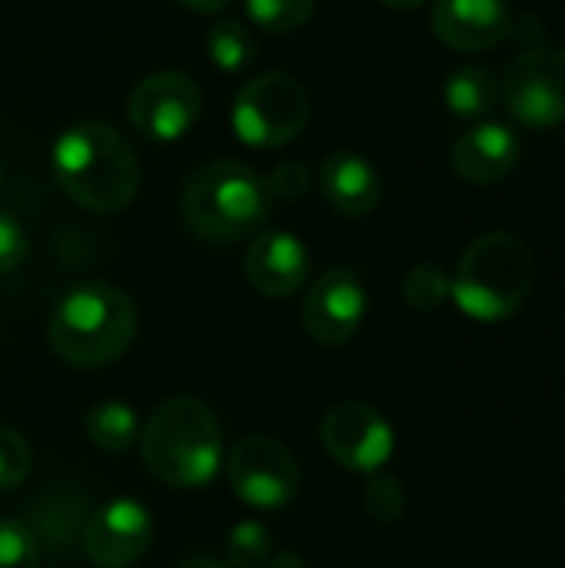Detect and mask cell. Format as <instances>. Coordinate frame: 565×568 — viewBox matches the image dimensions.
<instances>
[{"label":"cell","instance_id":"24","mask_svg":"<svg viewBox=\"0 0 565 568\" xmlns=\"http://www.w3.org/2000/svg\"><path fill=\"white\" fill-rule=\"evenodd\" d=\"M30 466H33L30 443L17 429L0 426V493L23 486V479L30 476Z\"/></svg>","mask_w":565,"mask_h":568},{"label":"cell","instance_id":"3","mask_svg":"<svg viewBox=\"0 0 565 568\" xmlns=\"http://www.w3.org/2000/svg\"><path fill=\"white\" fill-rule=\"evenodd\" d=\"M50 349L77 369L117 363L137 339L133 300L103 280H87L67 290L47 323Z\"/></svg>","mask_w":565,"mask_h":568},{"label":"cell","instance_id":"12","mask_svg":"<svg viewBox=\"0 0 565 568\" xmlns=\"http://www.w3.org/2000/svg\"><path fill=\"white\" fill-rule=\"evenodd\" d=\"M153 542V516L137 499L103 503L83 526V556L97 568H130Z\"/></svg>","mask_w":565,"mask_h":568},{"label":"cell","instance_id":"11","mask_svg":"<svg viewBox=\"0 0 565 568\" xmlns=\"http://www.w3.org/2000/svg\"><path fill=\"white\" fill-rule=\"evenodd\" d=\"M366 320V286L350 266L320 273L303 300V326L320 346L350 343Z\"/></svg>","mask_w":565,"mask_h":568},{"label":"cell","instance_id":"15","mask_svg":"<svg viewBox=\"0 0 565 568\" xmlns=\"http://www.w3.org/2000/svg\"><path fill=\"white\" fill-rule=\"evenodd\" d=\"M519 136L509 123H480L456 136L450 163L456 176L470 186H490L509 176L519 160Z\"/></svg>","mask_w":565,"mask_h":568},{"label":"cell","instance_id":"5","mask_svg":"<svg viewBox=\"0 0 565 568\" xmlns=\"http://www.w3.org/2000/svg\"><path fill=\"white\" fill-rule=\"evenodd\" d=\"M536 263L529 246L513 233H483L460 256L450 300L480 323L516 316L533 290Z\"/></svg>","mask_w":565,"mask_h":568},{"label":"cell","instance_id":"21","mask_svg":"<svg viewBox=\"0 0 565 568\" xmlns=\"http://www.w3.org/2000/svg\"><path fill=\"white\" fill-rule=\"evenodd\" d=\"M246 20L266 33H293L303 30L316 10V0H243Z\"/></svg>","mask_w":565,"mask_h":568},{"label":"cell","instance_id":"8","mask_svg":"<svg viewBox=\"0 0 565 568\" xmlns=\"http://www.w3.org/2000/svg\"><path fill=\"white\" fill-rule=\"evenodd\" d=\"M500 83L503 103L523 126L549 130L565 123V50L533 47L519 53Z\"/></svg>","mask_w":565,"mask_h":568},{"label":"cell","instance_id":"19","mask_svg":"<svg viewBox=\"0 0 565 568\" xmlns=\"http://www.w3.org/2000/svg\"><path fill=\"white\" fill-rule=\"evenodd\" d=\"M206 57L223 73H240L256 60V40L246 23L223 17L206 30Z\"/></svg>","mask_w":565,"mask_h":568},{"label":"cell","instance_id":"13","mask_svg":"<svg viewBox=\"0 0 565 568\" xmlns=\"http://www.w3.org/2000/svg\"><path fill=\"white\" fill-rule=\"evenodd\" d=\"M250 286L270 300H286L310 280V253L300 236L286 230H260L243 256Z\"/></svg>","mask_w":565,"mask_h":568},{"label":"cell","instance_id":"31","mask_svg":"<svg viewBox=\"0 0 565 568\" xmlns=\"http://www.w3.org/2000/svg\"><path fill=\"white\" fill-rule=\"evenodd\" d=\"M380 3H386V7H393V10H416V7H423L426 0H380Z\"/></svg>","mask_w":565,"mask_h":568},{"label":"cell","instance_id":"25","mask_svg":"<svg viewBox=\"0 0 565 568\" xmlns=\"http://www.w3.org/2000/svg\"><path fill=\"white\" fill-rule=\"evenodd\" d=\"M363 506L376 523H396L406 513V489L400 479L373 473V479L363 489Z\"/></svg>","mask_w":565,"mask_h":568},{"label":"cell","instance_id":"22","mask_svg":"<svg viewBox=\"0 0 565 568\" xmlns=\"http://www.w3.org/2000/svg\"><path fill=\"white\" fill-rule=\"evenodd\" d=\"M453 293V276L436 263H416L403 280V296L420 313H436Z\"/></svg>","mask_w":565,"mask_h":568},{"label":"cell","instance_id":"29","mask_svg":"<svg viewBox=\"0 0 565 568\" xmlns=\"http://www.w3.org/2000/svg\"><path fill=\"white\" fill-rule=\"evenodd\" d=\"M176 568H230L226 562H220V559H213V556H190V559H183Z\"/></svg>","mask_w":565,"mask_h":568},{"label":"cell","instance_id":"18","mask_svg":"<svg viewBox=\"0 0 565 568\" xmlns=\"http://www.w3.org/2000/svg\"><path fill=\"white\" fill-rule=\"evenodd\" d=\"M83 433L100 453H127L140 436L137 413L120 399H100L83 416Z\"/></svg>","mask_w":565,"mask_h":568},{"label":"cell","instance_id":"26","mask_svg":"<svg viewBox=\"0 0 565 568\" xmlns=\"http://www.w3.org/2000/svg\"><path fill=\"white\" fill-rule=\"evenodd\" d=\"M263 180H266L270 196H280V200H300V196L310 193V183H313L310 166L300 163V160H283V163H276V166L270 170V176H263Z\"/></svg>","mask_w":565,"mask_h":568},{"label":"cell","instance_id":"32","mask_svg":"<svg viewBox=\"0 0 565 568\" xmlns=\"http://www.w3.org/2000/svg\"><path fill=\"white\" fill-rule=\"evenodd\" d=\"M3 176H7V173H3V163H0V190H3Z\"/></svg>","mask_w":565,"mask_h":568},{"label":"cell","instance_id":"4","mask_svg":"<svg viewBox=\"0 0 565 568\" xmlns=\"http://www.w3.org/2000/svg\"><path fill=\"white\" fill-rule=\"evenodd\" d=\"M273 196L266 180L240 160H210L190 173L180 193L183 223L210 243L256 236L270 220Z\"/></svg>","mask_w":565,"mask_h":568},{"label":"cell","instance_id":"10","mask_svg":"<svg viewBox=\"0 0 565 568\" xmlns=\"http://www.w3.org/2000/svg\"><path fill=\"white\" fill-rule=\"evenodd\" d=\"M320 443L330 453V459L350 473H380L393 449L396 436L393 426L383 419L380 409L370 403H336L320 426Z\"/></svg>","mask_w":565,"mask_h":568},{"label":"cell","instance_id":"20","mask_svg":"<svg viewBox=\"0 0 565 568\" xmlns=\"http://www.w3.org/2000/svg\"><path fill=\"white\" fill-rule=\"evenodd\" d=\"M273 536L263 523H236L223 539V556L230 568H266L273 559Z\"/></svg>","mask_w":565,"mask_h":568},{"label":"cell","instance_id":"28","mask_svg":"<svg viewBox=\"0 0 565 568\" xmlns=\"http://www.w3.org/2000/svg\"><path fill=\"white\" fill-rule=\"evenodd\" d=\"M176 3L186 7V10H193V13H216V10L230 7L233 0H176Z\"/></svg>","mask_w":565,"mask_h":568},{"label":"cell","instance_id":"7","mask_svg":"<svg viewBox=\"0 0 565 568\" xmlns=\"http://www.w3.org/2000/svg\"><path fill=\"white\" fill-rule=\"evenodd\" d=\"M226 483L233 496L260 513L283 509L300 493V466L273 436H246L230 449Z\"/></svg>","mask_w":565,"mask_h":568},{"label":"cell","instance_id":"23","mask_svg":"<svg viewBox=\"0 0 565 568\" xmlns=\"http://www.w3.org/2000/svg\"><path fill=\"white\" fill-rule=\"evenodd\" d=\"M0 568H40V542L23 519H0Z\"/></svg>","mask_w":565,"mask_h":568},{"label":"cell","instance_id":"14","mask_svg":"<svg viewBox=\"0 0 565 568\" xmlns=\"http://www.w3.org/2000/svg\"><path fill=\"white\" fill-rule=\"evenodd\" d=\"M430 23L450 50L480 53L509 37L513 10L506 0H436Z\"/></svg>","mask_w":565,"mask_h":568},{"label":"cell","instance_id":"27","mask_svg":"<svg viewBox=\"0 0 565 568\" xmlns=\"http://www.w3.org/2000/svg\"><path fill=\"white\" fill-rule=\"evenodd\" d=\"M30 253V240L27 230L20 226L17 216H10L7 210H0V276L17 270Z\"/></svg>","mask_w":565,"mask_h":568},{"label":"cell","instance_id":"2","mask_svg":"<svg viewBox=\"0 0 565 568\" xmlns=\"http://www.w3.org/2000/svg\"><path fill=\"white\" fill-rule=\"evenodd\" d=\"M150 476L180 493L206 489L223 466V429L216 413L193 396H173L153 409L140 433Z\"/></svg>","mask_w":565,"mask_h":568},{"label":"cell","instance_id":"6","mask_svg":"<svg viewBox=\"0 0 565 568\" xmlns=\"http://www.w3.org/2000/svg\"><path fill=\"white\" fill-rule=\"evenodd\" d=\"M310 113V93L296 77L260 73L236 90L230 126L233 136L253 150H280L306 130Z\"/></svg>","mask_w":565,"mask_h":568},{"label":"cell","instance_id":"30","mask_svg":"<svg viewBox=\"0 0 565 568\" xmlns=\"http://www.w3.org/2000/svg\"><path fill=\"white\" fill-rule=\"evenodd\" d=\"M266 568H303V559L296 552H273V559H270Z\"/></svg>","mask_w":565,"mask_h":568},{"label":"cell","instance_id":"17","mask_svg":"<svg viewBox=\"0 0 565 568\" xmlns=\"http://www.w3.org/2000/svg\"><path fill=\"white\" fill-rule=\"evenodd\" d=\"M443 97H446V106L456 116L476 120V116L493 113L503 103V83L486 67H460V70L450 73V80L443 87Z\"/></svg>","mask_w":565,"mask_h":568},{"label":"cell","instance_id":"1","mask_svg":"<svg viewBox=\"0 0 565 568\" xmlns=\"http://www.w3.org/2000/svg\"><path fill=\"white\" fill-rule=\"evenodd\" d=\"M60 190L90 213H120L140 190V160L127 136L100 120L70 123L50 150Z\"/></svg>","mask_w":565,"mask_h":568},{"label":"cell","instance_id":"9","mask_svg":"<svg viewBox=\"0 0 565 568\" xmlns=\"http://www.w3.org/2000/svg\"><path fill=\"white\" fill-rule=\"evenodd\" d=\"M203 113V93L193 77L180 70H157L143 77L127 103L130 126L153 143L183 140Z\"/></svg>","mask_w":565,"mask_h":568},{"label":"cell","instance_id":"16","mask_svg":"<svg viewBox=\"0 0 565 568\" xmlns=\"http://www.w3.org/2000/svg\"><path fill=\"white\" fill-rule=\"evenodd\" d=\"M316 183H320L323 200L336 213H343V216H366L383 200V176H380V170L366 156L350 153V150L330 153L320 163Z\"/></svg>","mask_w":565,"mask_h":568}]
</instances>
